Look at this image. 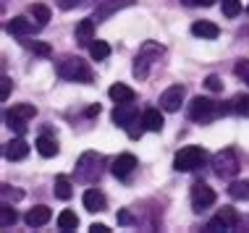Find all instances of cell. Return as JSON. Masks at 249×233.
<instances>
[{"instance_id":"74e56055","label":"cell","mask_w":249,"mask_h":233,"mask_svg":"<svg viewBox=\"0 0 249 233\" xmlns=\"http://www.w3.org/2000/svg\"><path fill=\"white\" fill-rule=\"evenodd\" d=\"M76 5H82V0H60V8L63 11H71V8H76Z\"/></svg>"},{"instance_id":"d6986e66","label":"cell","mask_w":249,"mask_h":233,"mask_svg":"<svg viewBox=\"0 0 249 233\" xmlns=\"http://www.w3.org/2000/svg\"><path fill=\"white\" fill-rule=\"evenodd\" d=\"M107 95H110V100H116V102H134V89L126 84H113L110 89H107Z\"/></svg>"},{"instance_id":"603a6c76","label":"cell","mask_w":249,"mask_h":233,"mask_svg":"<svg viewBox=\"0 0 249 233\" xmlns=\"http://www.w3.org/2000/svg\"><path fill=\"white\" fill-rule=\"evenodd\" d=\"M29 13L35 16V21H37L39 26H45V24L50 21V8H48L45 3H35V5L29 8Z\"/></svg>"},{"instance_id":"ac0fdd59","label":"cell","mask_w":249,"mask_h":233,"mask_svg":"<svg viewBox=\"0 0 249 233\" xmlns=\"http://www.w3.org/2000/svg\"><path fill=\"white\" fill-rule=\"evenodd\" d=\"M5 29H8L11 34H16V37H24V34H32L35 24H32L29 18H24V16H16V18H11V21H8Z\"/></svg>"},{"instance_id":"d4e9b609","label":"cell","mask_w":249,"mask_h":233,"mask_svg":"<svg viewBox=\"0 0 249 233\" xmlns=\"http://www.w3.org/2000/svg\"><path fill=\"white\" fill-rule=\"evenodd\" d=\"M16 220H18L16 210H13L11 204H3V207H0V228H11Z\"/></svg>"},{"instance_id":"2e32d148","label":"cell","mask_w":249,"mask_h":233,"mask_svg":"<svg viewBox=\"0 0 249 233\" xmlns=\"http://www.w3.org/2000/svg\"><path fill=\"white\" fill-rule=\"evenodd\" d=\"M142 123H144V129L147 131H163V126H165V118H163V113L160 110H144V116H142Z\"/></svg>"},{"instance_id":"4fadbf2b","label":"cell","mask_w":249,"mask_h":233,"mask_svg":"<svg viewBox=\"0 0 249 233\" xmlns=\"http://www.w3.org/2000/svg\"><path fill=\"white\" fill-rule=\"evenodd\" d=\"M84 207L89 210V212H103L107 207V199L103 191H97V189H87L84 191Z\"/></svg>"},{"instance_id":"9c48e42d","label":"cell","mask_w":249,"mask_h":233,"mask_svg":"<svg viewBox=\"0 0 249 233\" xmlns=\"http://www.w3.org/2000/svg\"><path fill=\"white\" fill-rule=\"evenodd\" d=\"M137 116H139V110H137V105H131V102H118L116 110H113V121L118 126H129L131 121H137Z\"/></svg>"},{"instance_id":"30bf717a","label":"cell","mask_w":249,"mask_h":233,"mask_svg":"<svg viewBox=\"0 0 249 233\" xmlns=\"http://www.w3.org/2000/svg\"><path fill=\"white\" fill-rule=\"evenodd\" d=\"M134 3V0H103V3L97 5V24L100 21H105V18H110L116 11H121V8H129V5Z\"/></svg>"},{"instance_id":"cb8c5ba5","label":"cell","mask_w":249,"mask_h":233,"mask_svg":"<svg viewBox=\"0 0 249 233\" xmlns=\"http://www.w3.org/2000/svg\"><path fill=\"white\" fill-rule=\"evenodd\" d=\"M5 123H8V129L16 131V134H26V121H24V118H18L13 110L5 113Z\"/></svg>"},{"instance_id":"52a82bcc","label":"cell","mask_w":249,"mask_h":233,"mask_svg":"<svg viewBox=\"0 0 249 233\" xmlns=\"http://www.w3.org/2000/svg\"><path fill=\"white\" fill-rule=\"evenodd\" d=\"M184 95H186V89H184L181 84L168 86L163 95H160V108H163L165 113H176V110H181V105H184Z\"/></svg>"},{"instance_id":"ffe728a7","label":"cell","mask_w":249,"mask_h":233,"mask_svg":"<svg viewBox=\"0 0 249 233\" xmlns=\"http://www.w3.org/2000/svg\"><path fill=\"white\" fill-rule=\"evenodd\" d=\"M35 147H37V152L42 157H55L58 155V142H55V139H50V136H39Z\"/></svg>"},{"instance_id":"5bb4252c","label":"cell","mask_w":249,"mask_h":233,"mask_svg":"<svg viewBox=\"0 0 249 233\" xmlns=\"http://www.w3.org/2000/svg\"><path fill=\"white\" fill-rule=\"evenodd\" d=\"M76 42L87 45V48L95 42V21H92V18H82V21L76 24Z\"/></svg>"},{"instance_id":"4316f807","label":"cell","mask_w":249,"mask_h":233,"mask_svg":"<svg viewBox=\"0 0 249 233\" xmlns=\"http://www.w3.org/2000/svg\"><path fill=\"white\" fill-rule=\"evenodd\" d=\"M228 194L233 199H249V181H233L228 186Z\"/></svg>"},{"instance_id":"8fae6325","label":"cell","mask_w":249,"mask_h":233,"mask_svg":"<svg viewBox=\"0 0 249 233\" xmlns=\"http://www.w3.org/2000/svg\"><path fill=\"white\" fill-rule=\"evenodd\" d=\"M134 168H137V157L129 155V152H124V155H118L116 160H113V173H116L118 178H126L131 176Z\"/></svg>"},{"instance_id":"e0dca14e","label":"cell","mask_w":249,"mask_h":233,"mask_svg":"<svg viewBox=\"0 0 249 233\" xmlns=\"http://www.w3.org/2000/svg\"><path fill=\"white\" fill-rule=\"evenodd\" d=\"M192 34L194 37H202V39H215V37L220 34V29L213 21H194L192 24Z\"/></svg>"},{"instance_id":"836d02e7","label":"cell","mask_w":249,"mask_h":233,"mask_svg":"<svg viewBox=\"0 0 249 233\" xmlns=\"http://www.w3.org/2000/svg\"><path fill=\"white\" fill-rule=\"evenodd\" d=\"M207 231H210V233H218V231H228V225H226L223 220H220V217H218V215H215V217H213V220H210V223H207Z\"/></svg>"},{"instance_id":"d590c367","label":"cell","mask_w":249,"mask_h":233,"mask_svg":"<svg viewBox=\"0 0 249 233\" xmlns=\"http://www.w3.org/2000/svg\"><path fill=\"white\" fill-rule=\"evenodd\" d=\"M29 48L39 52V55H50V45H45V42H29Z\"/></svg>"},{"instance_id":"d6a6232c","label":"cell","mask_w":249,"mask_h":233,"mask_svg":"<svg viewBox=\"0 0 249 233\" xmlns=\"http://www.w3.org/2000/svg\"><path fill=\"white\" fill-rule=\"evenodd\" d=\"M205 86H207L210 92H220V89H223V82H220V79L215 76V74H210V76L205 79Z\"/></svg>"},{"instance_id":"6da1fadb","label":"cell","mask_w":249,"mask_h":233,"mask_svg":"<svg viewBox=\"0 0 249 233\" xmlns=\"http://www.w3.org/2000/svg\"><path fill=\"white\" fill-rule=\"evenodd\" d=\"M186 113H189L192 121L207 123V121H213V118H218L220 113H226V108H220V105L213 102L210 97H194L189 102V108H186Z\"/></svg>"},{"instance_id":"9a60e30c","label":"cell","mask_w":249,"mask_h":233,"mask_svg":"<svg viewBox=\"0 0 249 233\" xmlns=\"http://www.w3.org/2000/svg\"><path fill=\"white\" fill-rule=\"evenodd\" d=\"M3 155H5V160H24L29 155V144L24 139H13V142H8L3 147Z\"/></svg>"},{"instance_id":"ab89813d","label":"cell","mask_w":249,"mask_h":233,"mask_svg":"<svg viewBox=\"0 0 249 233\" xmlns=\"http://www.w3.org/2000/svg\"><path fill=\"white\" fill-rule=\"evenodd\" d=\"M89 231H92V233H110V228H107V225H100V223H95Z\"/></svg>"},{"instance_id":"44dd1931","label":"cell","mask_w":249,"mask_h":233,"mask_svg":"<svg viewBox=\"0 0 249 233\" xmlns=\"http://www.w3.org/2000/svg\"><path fill=\"white\" fill-rule=\"evenodd\" d=\"M76 225H79V217H76V212H71V210H63L58 215V228L60 231H76Z\"/></svg>"},{"instance_id":"7a4b0ae2","label":"cell","mask_w":249,"mask_h":233,"mask_svg":"<svg viewBox=\"0 0 249 233\" xmlns=\"http://www.w3.org/2000/svg\"><path fill=\"white\" fill-rule=\"evenodd\" d=\"M58 74L63 79H69V82H76V84H89L92 76H95L89 68V63H84L82 58H66V61L58 66Z\"/></svg>"},{"instance_id":"ee69618b","label":"cell","mask_w":249,"mask_h":233,"mask_svg":"<svg viewBox=\"0 0 249 233\" xmlns=\"http://www.w3.org/2000/svg\"><path fill=\"white\" fill-rule=\"evenodd\" d=\"M247 13H249V5H247Z\"/></svg>"},{"instance_id":"1f68e13d","label":"cell","mask_w":249,"mask_h":233,"mask_svg":"<svg viewBox=\"0 0 249 233\" xmlns=\"http://www.w3.org/2000/svg\"><path fill=\"white\" fill-rule=\"evenodd\" d=\"M233 74H236L244 84H249V61H239L233 66Z\"/></svg>"},{"instance_id":"4dcf8cb0","label":"cell","mask_w":249,"mask_h":233,"mask_svg":"<svg viewBox=\"0 0 249 233\" xmlns=\"http://www.w3.org/2000/svg\"><path fill=\"white\" fill-rule=\"evenodd\" d=\"M13 113H16L18 118H24V121H29V118L37 116V108L35 105H13Z\"/></svg>"},{"instance_id":"5b68a950","label":"cell","mask_w":249,"mask_h":233,"mask_svg":"<svg viewBox=\"0 0 249 233\" xmlns=\"http://www.w3.org/2000/svg\"><path fill=\"white\" fill-rule=\"evenodd\" d=\"M163 55V45L158 42H144L142 48H139V55L134 58V76L137 79H144L147 76V68H150V61Z\"/></svg>"},{"instance_id":"60d3db41","label":"cell","mask_w":249,"mask_h":233,"mask_svg":"<svg viewBox=\"0 0 249 233\" xmlns=\"http://www.w3.org/2000/svg\"><path fill=\"white\" fill-rule=\"evenodd\" d=\"M87 116H100V105H92V108H87Z\"/></svg>"},{"instance_id":"7bdbcfd3","label":"cell","mask_w":249,"mask_h":233,"mask_svg":"<svg viewBox=\"0 0 249 233\" xmlns=\"http://www.w3.org/2000/svg\"><path fill=\"white\" fill-rule=\"evenodd\" d=\"M215 0H199V5H213Z\"/></svg>"},{"instance_id":"277c9868","label":"cell","mask_w":249,"mask_h":233,"mask_svg":"<svg viewBox=\"0 0 249 233\" xmlns=\"http://www.w3.org/2000/svg\"><path fill=\"white\" fill-rule=\"evenodd\" d=\"M205 157L207 155H205L202 147H181L176 152V157H173V168H176L178 173H192L205 163Z\"/></svg>"},{"instance_id":"83f0119b","label":"cell","mask_w":249,"mask_h":233,"mask_svg":"<svg viewBox=\"0 0 249 233\" xmlns=\"http://www.w3.org/2000/svg\"><path fill=\"white\" fill-rule=\"evenodd\" d=\"M231 110L239 113V116H244V118H249V95L233 97V100H231Z\"/></svg>"},{"instance_id":"7402d4cb","label":"cell","mask_w":249,"mask_h":233,"mask_svg":"<svg viewBox=\"0 0 249 233\" xmlns=\"http://www.w3.org/2000/svg\"><path fill=\"white\" fill-rule=\"evenodd\" d=\"M89 55L95 58V61H105V58L110 55V45L103 42V39H95V42L89 45Z\"/></svg>"},{"instance_id":"ba28073f","label":"cell","mask_w":249,"mask_h":233,"mask_svg":"<svg viewBox=\"0 0 249 233\" xmlns=\"http://www.w3.org/2000/svg\"><path fill=\"white\" fill-rule=\"evenodd\" d=\"M210 204H215V191L207 183H194L192 186V207L199 212V210L210 207Z\"/></svg>"},{"instance_id":"e575fe53","label":"cell","mask_w":249,"mask_h":233,"mask_svg":"<svg viewBox=\"0 0 249 233\" xmlns=\"http://www.w3.org/2000/svg\"><path fill=\"white\" fill-rule=\"evenodd\" d=\"M8 95H11V79L3 76L0 79V100H8Z\"/></svg>"},{"instance_id":"3957f363","label":"cell","mask_w":249,"mask_h":233,"mask_svg":"<svg viewBox=\"0 0 249 233\" xmlns=\"http://www.w3.org/2000/svg\"><path fill=\"white\" fill-rule=\"evenodd\" d=\"M241 163H239V155L233 152L231 147L228 150H220L218 155H213V173L218 178H233L239 173Z\"/></svg>"},{"instance_id":"484cf974","label":"cell","mask_w":249,"mask_h":233,"mask_svg":"<svg viewBox=\"0 0 249 233\" xmlns=\"http://www.w3.org/2000/svg\"><path fill=\"white\" fill-rule=\"evenodd\" d=\"M71 194H73V191H71V181L66 176H58L55 178V197L58 199H71Z\"/></svg>"},{"instance_id":"b9f144b4","label":"cell","mask_w":249,"mask_h":233,"mask_svg":"<svg viewBox=\"0 0 249 233\" xmlns=\"http://www.w3.org/2000/svg\"><path fill=\"white\" fill-rule=\"evenodd\" d=\"M184 5H199V0H181Z\"/></svg>"},{"instance_id":"8d00e7d4","label":"cell","mask_w":249,"mask_h":233,"mask_svg":"<svg viewBox=\"0 0 249 233\" xmlns=\"http://www.w3.org/2000/svg\"><path fill=\"white\" fill-rule=\"evenodd\" d=\"M142 126H144V123H142ZM142 126L137 129V121H131L129 126H126V131H129V136H131V139H139V136H142Z\"/></svg>"},{"instance_id":"8992f818","label":"cell","mask_w":249,"mask_h":233,"mask_svg":"<svg viewBox=\"0 0 249 233\" xmlns=\"http://www.w3.org/2000/svg\"><path fill=\"white\" fill-rule=\"evenodd\" d=\"M100 163H103V157L97 152H84L76 163V178L82 183H92L100 176Z\"/></svg>"},{"instance_id":"f1b7e54d","label":"cell","mask_w":249,"mask_h":233,"mask_svg":"<svg viewBox=\"0 0 249 233\" xmlns=\"http://www.w3.org/2000/svg\"><path fill=\"white\" fill-rule=\"evenodd\" d=\"M220 8H223V16L236 18L241 13V0H220Z\"/></svg>"},{"instance_id":"f35d334b","label":"cell","mask_w":249,"mask_h":233,"mask_svg":"<svg viewBox=\"0 0 249 233\" xmlns=\"http://www.w3.org/2000/svg\"><path fill=\"white\" fill-rule=\"evenodd\" d=\"M118 223H121V225H131V215H129L126 210H121V212H118Z\"/></svg>"},{"instance_id":"7c38bea8","label":"cell","mask_w":249,"mask_h":233,"mask_svg":"<svg viewBox=\"0 0 249 233\" xmlns=\"http://www.w3.org/2000/svg\"><path fill=\"white\" fill-rule=\"evenodd\" d=\"M53 217V212H50V207H45V204H37L35 210H29L26 212V225H29V228H39V225H45Z\"/></svg>"},{"instance_id":"f546056e","label":"cell","mask_w":249,"mask_h":233,"mask_svg":"<svg viewBox=\"0 0 249 233\" xmlns=\"http://www.w3.org/2000/svg\"><path fill=\"white\" fill-rule=\"evenodd\" d=\"M218 217L223 220L228 228H233V225H239V212L233 210V207H223V210H218Z\"/></svg>"}]
</instances>
